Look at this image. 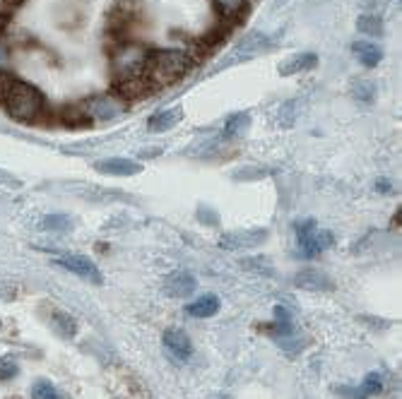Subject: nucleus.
Instances as JSON below:
<instances>
[{
	"instance_id": "26",
	"label": "nucleus",
	"mask_w": 402,
	"mask_h": 399,
	"mask_svg": "<svg viewBox=\"0 0 402 399\" xmlns=\"http://www.w3.org/2000/svg\"><path fill=\"white\" fill-rule=\"evenodd\" d=\"M352 94H354V99H359V101H364V104H371L373 101V94H376V89L371 82H367V80H359V82H354V87H352Z\"/></svg>"
},
{
	"instance_id": "11",
	"label": "nucleus",
	"mask_w": 402,
	"mask_h": 399,
	"mask_svg": "<svg viewBox=\"0 0 402 399\" xmlns=\"http://www.w3.org/2000/svg\"><path fill=\"white\" fill-rule=\"evenodd\" d=\"M94 169L99 173H106V176H135V173L143 171V166H140L138 161L123 159V156H111V159L97 161Z\"/></svg>"
},
{
	"instance_id": "28",
	"label": "nucleus",
	"mask_w": 402,
	"mask_h": 399,
	"mask_svg": "<svg viewBox=\"0 0 402 399\" xmlns=\"http://www.w3.org/2000/svg\"><path fill=\"white\" fill-rule=\"evenodd\" d=\"M15 373H17V366L8 364V361H0V380H5V377H13Z\"/></svg>"
},
{
	"instance_id": "5",
	"label": "nucleus",
	"mask_w": 402,
	"mask_h": 399,
	"mask_svg": "<svg viewBox=\"0 0 402 399\" xmlns=\"http://www.w3.org/2000/svg\"><path fill=\"white\" fill-rule=\"evenodd\" d=\"M296 238H299V248L306 257L323 253L332 243V234L318 227L316 219H304L296 224Z\"/></svg>"
},
{
	"instance_id": "8",
	"label": "nucleus",
	"mask_w": 402,
	"mask_h": 399,
	"mask_svg": "<svg viewBox=\"0 0 402 399\" xmlns=\"http://www.w3.org/2000/svg\"><path fill=\"white\" fill-rule=\"evenodd\" d=\"M161 342H164V349L169 351V356L174 361H179V364H186V361H191L193 342H191V337H188L184 329H179V327L166 329L164 337H161Z\"/></svg>"
},
{
	"instance_id": "20",
	"label": "nucleus",
	"mask_w": 402,
	"mask_h": 399,
	"mask_svg": "<svg viewBox=\"0 0 402 399\" xmlns=\"http://www.w3.org/2000/svg\"><path fill=\"white\" fill-rule=\"evenodd\" d=\"M51 325H54V329L61 334L63 339H72V337H75V332H77L75 320H72L67 313H63V311L51 313Z\"/></svg>"
},
{
	"instance_id": "13",
	"label": "nucleus",
	"mask_w": 402,
	"mask_h": 399,
	"mask_svg": "<svg viewBox=\"0 0 402 399\" xmlns=\"http://www.w3.org/2000/svg\"><path fill=\"white\" fill-rule=\"evenodd\" d=\"M294 284L299 288H306V291H330L332 282L325 272L321 270H301L299 275L294 277Z\"/></svg>"
},
{
	"instance_id": "22",
	"label": "nucleus",
	"mask_w": 402,
	"mask_h": 399,
	"mask_svg": "<svg viewBox=\"0 0 402 399\" xmlns=\"http://www.w3.org/2000/svg\"><path fill=\"white\" fill-rule=\"evenodd\" d=\"M265 44H268V36L260 34V31H253V34H248L246 39H241V44H239V54H243V58L258 54V51L265 49Z\"/></svg>"
},
{
	"instance_id": "18",
	"label": "nucleus",
	"mask_w": 402,
	"mask_h": 399,
	"mask_svg": "<svg viewBox=\"0 0 402 399\" xmlns=\"http://www.w3.org/2000/svg\"><path fill=\"white\" fill-rule=\"evenodd\" d=\"M316 63H318V58L313 54H299V56H294V58H289V60L282 63L280 75L289 77V75H296V72H301V70H311Z\"/></svg>"
},
{
	"instance_id": "27",
	"label": "nucleus",
	"mask_w": 402,
	"mask_h": 399,
	"mask_svg": "<svg viewBox=\"0 0 402 399\" xmlns=\"http://www.w3.org/2000/svg\"><path fill=\"white\" fill-rule=\"evenodd\" d=\"M67 227H70V219L61 217V214H54V217H44V222H41V229H58V231H65Z\"/></svg>"
},
{
	"instance_id": "23",
	"label": "nucleus",
	"mask_w": 402,
	"mask_h": 399,
	"mask_svg": "<svg viewBox=\"0 0 402 399\" xmlns=\"http://www.w3.org/2000/svg\"><path fill=\"white\" fill-rule=\"evenodd\" d=\"M383 390V377H380L378 370H371L367 377H364L362 387H359V392H362L364 397H373L378 395V392Z\"/></svg>"
},
{
	"instance_id": "3",
	"label": "nucleus",
	"mask_w": 402,
	"mask_h": 399,
	"mask_svg": "<svg viewBox=\"0 0 402 399\" xmlns=\"http://www.w3.org/2000/svg\"><path fill=\"white\" fill-rule=\"evenodd\" d=\"M147 56L150 49L140 44H123L111 49V63H113V80H130V77L145 75L147 67Z\"/></svg>"
},
{
	"instance_id": "29",
	"label": "nucleus",
	"mask_w": 402,
	"mask_h": 399,
	"mask_svg": "<svg viewBox=\"0 0 402 399\" xmlns=\"http://www.w3.org/2000/svg\"><path fill=\"white\" fill-rule=\"evenodd\" d=\"M24 0H3V8L8 10V13H13L15 8H17V5H22Z\"/></svg>"
},
{
	"instance_id": "17",
	"label": "nucleus",
	"mask_w": 402,
	"mask_h": 399,
	"mask_svg": "<svg viewBox=\"0 0 402 399\" xmlns=\"http://www.w3.org/2000/svg\"><path fill=\"white\" fill-rule=\"evenodd\" d=\"M181 120V108H169V111H159L150 118V133H166Z\"/></svg>"
},
{
	"instance_id": "30",
	"label": "nucleus",
	"mask_w": 402,
	"mask_h": 399,
	"mask_svg": "<svg viewBox=\"0 0 402 399\" xmlns=\"http://www.w3.org/2000/svg\"><path fill=\"white\" fill-rule=\"evenodd\" d=\"M376 188H380V190H390V186L385 181H380V183H376Z\"/></svg>"
},
{
	"instance_id": "6",
	"label": "nucleus",
	"mask_w": 402,
	"mask_h": 399,
	"mask_svg": "<svg viewBox=\"0 0 402 399\" xmlns=\"http://www.w3.org/2000/svg\"><path fill=\"white\" fill-rule=\"evenodd\" d=\"M82 108H85V113L90 115V120H102V123H106V120H113L118 118L125 106L123 101H118V99L108 97V94H97V97L87 99V101H82Z\"/></svg>"
},
{
	"instance_id": "21",
	"label": "nucleus",
	"mask_w": 402,
	"mask_h": 399,
	"mask_svg": "<svg viewBox=\"0 0 402 399\" xmlns=\"http://www.w3.org/2000/svg\"><path fill=\"white\" fill-rule=\"evenodd\" d=\"M250 128V115L248 113H234L224 125V138H241L243 133Z\"/></svg>"
},
{
	"instance_id": "1",
	"label": "nucleus",
	"mask_w": 402,
	"mask_h": 399,
	"mask_svg": "<svg viewBox=\"0 0 402 399\" xmlns=\"http://www.w3.org/2000/svg\"><path fill=\"white\" fill-rule=\"evenodd\" d=\"M0 101H3L5 111L19 123H39V120L46 118L44 94L34 85H27L17 77L0 92Z\"/></svg>"
},
{
	"instance_id": "16",
	"label": "nucleus",
	"mask_w": 402,
	"mask_h": 399,
	"mask_svg": "<svg viewBox=\"0 0 402 399\" xmlns=\"http://www.w3.org/2000/svg\"><path fill=\"white\" fill-rule=\"evenodd\" d=\"M352 51H354V56L359 58V63H362V65H367V67H376L380 63V58H383V51H380V46L371 44V41H354Z\"/></svg>"
},
{
	"instance_id": "7",
	"label": "nucleus",
	"mask_w": 402,
	"mask_h": 399,
	"mask_svg": "<svg viewBox=\"0 0 402 399\" xmlns=\"http://www.w3.org/2000/svg\"><path fill=\"white\" fill-rule=\"evenodd\" d=\"M229 31H232V22H227L224 19L222 24H215L207 34H202L200 39L195 41V46H193V63L195 60H202V58H207L210 54H215V51L219 49V46L227 41Z\"/></svg>"
},
{
	"instance_id": "24",
	"label": "nucleus",
	"mask_w": 402,
	"mask_h": 399,
	"mask_svg": "<svg viewBox=\"0 0 402 399\" xmlns=\"http://www.w3.org/2000/svg\"><path fill=\"white\" fill-rule=\"evenodd\" d=\"M357 27L362 29L364 34H369V36L383 34V22H380L378 17H373V15H362V17H359V22H357Z\"/></svg>"
},
{
	"instance_id": "15",
	"label": "nucleus",
	"mask_w": 402,
	"mask_h": 399,
	"mask_svg": "<svg viewBox=\"0 0 402 399\" xmlns=\"http://www.w3.org/2000/svg\"><path fill=\"white\" fill-rule=\"evenodd\" d=\"M219 298L215 296V293H205V296H200L198 301L188 303L186 306V313L193 315V318H212V315L219 313Z\"/></svg>"
},
{
	"instance_id": "9",
	"label": "nucleus",
	"mask_w": 402,
	"mask_h": 399,
	"mask_svg": "<svg viewBox=\"0 0 402 399\" xmlns=\"http://www.w3.org/2000/svg\"><path fill=\"white\" fill-rule=\"evenodd\" d=\"M56 262H58L63 270L72 272V275L82 277V279L94 282V284H102V272H99V267L94 265L90 257H85V255H61Z\"/></svg>"
},
{
	"instance_id": "12",
	"label": "nucleus",
	"mask_w": 402,
	"mask_h": 399,
	"mask_svg": "<svg viewBox=\"0 0 402 399\" xmlns=\"http://www.w3.org/2000/svg\"><path fill=\"white\" fill-rule=\"evenodd\" d=\"M198 282L193 275H188V272H171L169 277H166V284H164V291L169 293L171 298H184V296H191L193 291H195Z\"/></svg>"
},
{
	"instance_id": "14",
	"label": "nucleus",
	"mask_w": 402,
	"mask_h": 399,
	"mask_svg": "<svg viewBox=\"0 0 402 399\" xmlns=\"http://www.w3.org/2000/svg\"><path fill=\"white\" fill-rule=\"evenodd\" d=\"M56 118H58V123L67 125V128H87V125H92L90 115L85 113L82 104H67V106L61 108Z\"/></svg>"
},
{
	"instance_id": "10",
	"label": "nucleus",
	"mask_w": 402,
	"mask_h": 399,
	"mask_svg": "<svg viewBox=\"0 0 402 399\" xmlns=\"http://www.w3.org/2000/svg\"><path fill=\"white\" fill-rule=\"evenodd\" d=\"M268 236V229H246V231H229L222 236L219 245L227 250H241V248H253L260 245Z\"/></svg>"
},
{
	"instance_id": "2",
	"label": "nucleus",
	"mask_w": 402,
	"mask_h": 399,
	"mask_svg": "<svg viewBox=\"0 0 402 399\" xmlns=\"http://www.w3.org/2000/svg\"><path fill=\"white\" fill-rule=\"evenodd\" d=\"M193 58L181 49H150L145 77L154 89L176 82L191 70Z\"/></svg>"
},
{
	"instance_id": "25",
	"label": "nucleus",
	"mask_w": 402,
	"mask_h": 399,
	"mask_svg": "<svg viewBox=\"0 0 402 399\" xmlns=\"http://www.w3.org/2000/svg\"><path fill=\"white\" fill-rule=\"evenodd\" d=\"M31 397L34 399H61L56 387L51 385L49 380H36L34 387H31Z\"/></svg>"
},
{
	"instance_id": "4",
	"label": "nucleus",
	"mask_w": 402,
	"mask_h": 399,
	"mask_svg": "<svg viewBox=\"0 0 402 399\" xmlns=\"http://www.w3.org/2000/svg\"><path fill=\"white\" fill-rule=\"evenodd\" d=\"M138 13H140V0H116L106 19V29L108 34H111V39L123 44L128 31L133 29L135 19H138Z\"/></svg>"
},
{
	"instance_id": "19",
	"label": "nucleus",
	"mask_w": 402,
	"mask_h": 399,
	"mask_svg": "<svg viewBox=\"0 0 402 399\" xmlns=\"http://www.w3.org/2000/svg\"><path fill=\"white\" fill-rule=\"evenodd\" d=\"M212 5H215V10L219 15H222L227 22H239L243 15V10H246V0H210Z\"/></svg>"
}]
</instances>
